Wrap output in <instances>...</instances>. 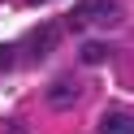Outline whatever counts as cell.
<instances>
[{
  "label": "cell",
  "mask_w": 134,
  "mask_h": 134,
  "mask_svg": "<svg viewBox=\"0 0 134 134\" xmlns=\"http://www.w3.org/2000/svg\"><path fill=\"white\" fill-rule=\"evenodd\" d=\"M121 9H117L113 0H82L78 13H74V26H87V22H117Z\"/></svg>",
  "instance_id": "6da1fadb"
},
{
  "label": "cell",
  "mask_w": 134,
  "mask_h": 134,
  "mask_svg": "<svg viewBox=\"0 0 134 134\" xmlns=\"http://www.w3.org/2000/svg\"><path fill=\"white\" fill-rule=\"evenodd\" d=\"M78 95H82V87L69 78V82H56V87L48 91V104L52 108H69V104H78Z\"/></svg>",
  "instance_id": "7a4b0ae2"
},
{
  "label": "cell",
  "mask_w": 134,
  "mask_h": 134,
  "mask_svg": "<svg viewBox=\"0 0 134 134\" xmlns=\"http://www.w3.org/2000/svg\"><path fill=\"white\" fill-rule=\"evenodd\" d=\"M56 48V26L48 22V26H39V35H30V56H43Z\"/></svg>",
  "instance_id": "3957f363"
},
{
  "label": "cell",
  "mask_w": 134,
  "mask_h": 134,
  "mask_svg": "<svg viewBox=\"0 0 134 134\" xmlns=\"http://www.w3.org/2000/svg\"><path fill=\"white\" fill-rule=\"evenodd\" d=\"M108 52H113V48H108V43H99V39H87V43L78 48V56H82L87 65H99V61H108Z\"/></svg>",
  "instance_id": "277c9868"
},
{
  "label": "cell",
  "mask_w": 134,
  "mask_h": 134,
  "mask_svg": "<svg viewBox=\"0 0 134 134\" xmlns=\"http://www.w3.org/2000/svg\"><path fill=\"white\" fill-rule=\"evenodd\" d=\"M99 134H134V125H130L125 113H108L104 121H99Z\"/></svg>",
  "instance_id": "5b68a950"
},
{
  "label": "cell",
  "mask_w": 134,
  "mask_h": 134,
  "mask_svg": "<svg viewBox=\"0 0 134 134\" xmlns=\"http://www.w3.org/2000/svg\"><path fill=\"white\" fill-rule=\"evenodd\" d=\"M13 61H18V48H13V43H0V74L9 69Z\"/></svg>",
  "instance_id": "8992f818"
}]
</instances>
